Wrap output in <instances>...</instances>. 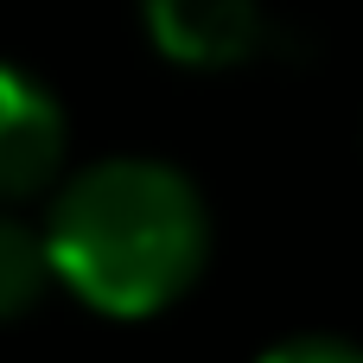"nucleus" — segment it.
I'll return each mask as SVG.
<instances>
[{
  "mask_svg": "<svg viewBox=\"0 0 363 363\" xmlns=\"http://www.w3.org/2000/svg\"><path fill=\"white\" fill-rule=\"evenodd\" d=\"M38 230L51 281L108 319H153L179 306L211 262L204 191L179 166L140 153H115L57 179Z\"/></svg>",
  "mask_w": 363,
  "mask_h": 363,
  "instance_id": "nucleus-1",
  "label": "nucleus"
},
{
  "mask_svg": "<svg viewBox=\"0 0 363 363\" xmlns=\"http://www.w3.org/2000/svg\"><path fill=\"white\" fill-rule=\"evenodd\" d=\"M64 179V102L19 64H0V204L45 198Z\"/></svg>",
  "mask_w": 363,
  "mask_h": 363,
  "instance_id": "nucleus-2",
  "label": "nucleus"
},
{
  "mask_svg": "<svg viewBox=\"0 0 363 363\" xmlns=\"http://www.w3.org/2000/svg\"><path fill=\"white\" fill-rule=\"evenodd\" d=\"M140 26L179 70H236L262 45V0H140Z\"/></svg>",
  "mask_w": 363,
  "mask_h": 363,
  "instance_id": "nucleus-3",
  "label": "nucleus"
},
{
  "mask_svg": "<svg viewBox=\"0 0 363 363\" xmlns=\"http://www.w3.org/2000/svg\"><path fill=\"white\" fill-rule=\"evenodd\" d=\"M51 287V255H45V230L19 223L0 211V325L26 319Z\"/></svg>",
  "mask_w": 363,
  "mask_h": 363,
  "instance_id": "nucleus-4",
  "label": "nucleus"
},
{
  "mask_svg": "<svg viewBox=\"0 0 363 363\" xmlns=\"http://www.w3.org/2000/svg\"><path fill=\"white\" fill-rule=\"evenodd\" d=\"M255 363H363V345H351V338H325V332H306V338H287V345L262 351Z\"/></svg>",
  "mask_w": 363,
  "mask_h": 363,
  "instance_id": "nucleus-5",
  "label": "nucleus"
}]
</instances>
